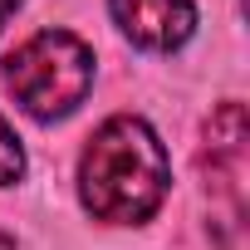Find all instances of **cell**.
<instances>
[{
  "instance_id": "5",
  "label": "cell",
  "mask_w": 250,
  "mask_h": 250,
  "mask_svg": "<svg viewBox=\"0 0 250 250\" xmlns=\"http://www.w3.org/2000/svg\"><path fill=\"white\" fill-rule=\"evenodd\" d=\"M25 177V147H20V138L10 133V123L0 118V187H10V182H20Z\"/></svg>"
},
{
  "instance_id": "4",
  "label": "cell",
  "mask_w": 250,
  "mask_h": 250,
  "mask_svg": "<svg viewBox=\"0 0 250 250\" xmlns=\"http://www.w3.org/2000/svg\"><path fill=\"white\" fill-rule=\"evenodd\" d=\"M245 108L230 98L206 123V187L230 196V211L240 216V177H245Z\"/></svg>"
},
{
  "instance_id": "3",
  "label": "cell",
  "mask_w": 250,
  "mask_h": 250,
  "mask_svg": "<svg viewBox=\"0 0 250 250\" xmlns=\"http://www.w3.org/2000/svg\"><path fill=\"white\" fill-rule=\"evenodd\" d=\"M108 10L138 49H157V54L182 49L196 30L191 0H108Z\"/></svg>"
},
{
  "instance_id": "2",
  "label": "cell",
  "mask_w": 250,
  "mask_h": 250,
  "mask_svg": "<svg viewBox=\"0 0 250 250\" xmlns=\"http://www.w3.org/2000/svg\"><path fill=\"white\" fill-rule=\"evenodd\" d=\"M5 88L40 123L69 118L93 88V49L69 30H40L5 59Z\"/></svg>"
},
{
  "instance_id": "7",
  "label": "cell",
  "mask_w": 250,
  "mask_h": 250,
  "mask_svg": "<svg viewBox=\"0 0 250 250\" xmlns=\"http://www.w3.org/2000/svg\"><path fill=\"white\" fill-rule=\"evenodd\" d=\"M0 250H15V240H10V235H5V230H0Z\"/></svg>"
},
{
  "instance_id": "1",
  "label": "cell",
  "mask_w": 250,
  "mask_h": 250,
  "mask_svg": "<svg viewBox=\"0 0 250 250\" xmlns=\"http://www.w3.org/2000/svg\"><path fill=\"white\" fill-rule=\"evenodd\" d=\"M172 167L157 143V133L143 118L118 113L88 138L79 157V201L88 216L108 226H138L147 221L167 196Z\"/></svg>"
},
{
  "instance_id": "6",
  "label": "cell",
  "mask_w": 250,
  "mask_h": 250,
  "mask_svg": "<svg viewBox=\"0 0 250 250\" xmlns=\"http://www.w3.org/2000/svg\"><path fill=\"white\" fill-rule=\"evenodd\" d=\"M20 5H25V0H0V30H5V20H10Z\"/></svg>"
}]
</instances>
